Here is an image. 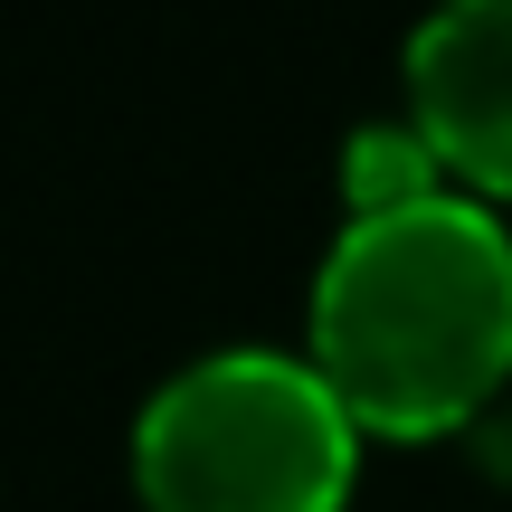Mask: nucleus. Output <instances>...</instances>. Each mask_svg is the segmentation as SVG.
<instances>
[{
    "label": "nucleus",
    "mask_w": 512,
    "mask_h": 512,
    "mask_svg": "<svg viewBox=\"0 0 512 512\" xmlns=\"http://www.w3.org/2000/svg\"><path fill=\"white\" fill-rule=\"evenodd\" d=\"M313 370L361 437H446L512 380V238L484 200L351 219L313 275Z\"/></svg>",
    "instance_id": "f257e3e1"
},
{
    "label": "nucleus",
    "mask_w": 512,
    "mask_h": 512,
    "mask_svg": "<svg viewBox=\"0 0 512 512\" xmlns=\"http://www.w3.org/2000/svg\"><path fill=\"white\" fill-rule=\"evenodd\" d=\"M351 475L361 418L313 370V351H200L133 418L143 512H342Z\"/></svg>",
    "instance_id": "f03ea898"
},
{
    "label": "nucleus",
    "mask_w": 512,
    "mask_h": 512,
    "mask_svg": "<svg viewBox=\"0 0 512 512\" xmlns=\"http://www.w3.org/2000/svg\"><path fill=\"white\" fill-rule=\"evenodd\" d=\"M408 124L465 190L512 200V0H437L408 29Z\"/></svg>",
    "instance_id": "7ed1b4c3"
},
{
    "label": "nucleus",
    "mask_w": 512,
    "mask_h": 512,
    "mask_svg": "<svg viewBox=\"0 0 512 512\" xmlns=\"http://www.w3.org/2000/svg\"><path fill=\"white\" fill-rule=\"evenodd\" d=\"M446 181H456V171H446V152L427 143L418 124H361L342 143V200H351V219L418 209V200H437Z\"/></svg>",
    "instance_id": "20e7f679"
}]
</instances>
